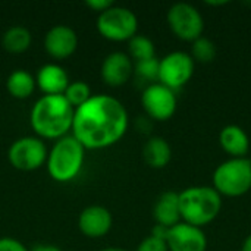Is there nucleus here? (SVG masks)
Returning a JSON list of instances; mask_svg holds the SVG:
<instances>
[{
	"instance_id": "f257e3e1",
	"label": "nucleus",
	"mask_w": 251,
	"mask_h": 251,
	"mask_svg": "<svg viewBox=\"0 0 251 251\" xmlns=\"http://www.w3.org/2000/svg\"><path fill=\"white\" fill-rule=\"evenodd\" d=\"M129 125L125 106L107 94H94L75 109L72 135L85 150L107 149L122 140Z\"/></svg>"
},
{
	"instance_id": "20e7f679",
	"label": "nucleus",
	"mask_w": 251,
	"mask_h": 251,
	"mask_svg": "<svg viewBox=\"0 0 251 251\" xmlns=\"http://www.w3.org/2000/svg\"><path fill=\"white\" fill-rule=\"evenodd\" d=\"M85 159V149L74 135L59 138L47 156V171L51 179L65 184L78 176Z\"/></svg>"
},
{
	"instance_id": "9b49d317",
	"label": "nucleus",
	"mask_w": 251,
	"mask_h": 251,
	"mask_svg": "<svg viewBox=\"0 0 251 251\" xmlns=\"http://www.w3.org/2000/svg\"><path fill=\"white\" fill-rule=\"evenodd\" d=\"M166 246L169 251H206L207 237L201 228L179 222L169 228Z\"/></svg>"
},
{
	"instance_id": "cd10ccee",
	"label": "nucleus",
	"mask_w": 251,
	"mask_h": 251,
	"mask_svg": "<svg viewBox=\"0 0 251 251\" xmlns=\"http://www.w3.org/2000/svg\"><path fill=\"white\" fill-rule=\"evenodd\" d=\"M168 231H169V228H166V226H162V225H157V224H156V225L153 226V229H151V237L166 241Z\"/></svg>"
},
{
	"instance_id": "393cba45",
	"label": "nucleus",
	"mask_w": 251,
	"mask_h": 251,
	"mask_svg": "<svg viewBox=\"0 0 251 251\" xmlns=\"http://www.w3.org/2000/svg\"><path fill=\"white\" fill-rule=\"evenodd\" d=\"M137 251H169L168 250V246H166V241L163 240H159V238H154V237H147L144 238L140 246L137 247Z\"/></svg>"
},
{
	"instance_id": "2eb2a0df",
	"label": "nucleus",
	"mask_w": 251,
	"mask_h": 251,
	"mask_svg": "<svg viewBox=\"0 0 251 251\" xmlns=\"http://www.w3.org/2000/svg\"><path fill=\"white\" fill-rule=\"evenodd\" d=\"M35 82L44 96H63L71 84L66 71L57 63H47L41 66L37 72Z\"/></svg>"
},
{
	"instance_id": "412c9836",
	"label": "nucleus",
	"mask_w": 251,
	"mask_h": 251,
	"mask_svg": "<svg viewBox=\"0 0 251 251\" xmlns=\"http://www.w3.org/2000/svg\"><path fill=\"white\" fill-rule=\"evenodd\" d=\"M154 54H156L154 43L149 37L137 34L128 41V56L132 59V62L153 59L156 57Z\"/></svg>"
},
{
	"instance_id": "aec40b11",
	"label": "nucleus",
	"mask_w": 251,
	"mask_h": 251,
	"mask_svg": "<svg viewBox=\"0 0 251 251\" xmlns=\"http://www.w3.org/2000/svg\"><path fill=\"white\" fill-rule=\"evenodd\" d=\"M31 41H32L31 32L25 26H21V25L10 26L9 29L4 31L1 37L3 49L12 54H21L26 51L31 46Z\"/></svg>"
},
{
	"instance_id": "ddd939ff",
	"label": "nucleus",
	"mask_w": 251,
	"mask_h": 251,
	"mask_svg": "<svg viewBox=\"0 0 251 251\" xmlns=\"http://www.w3.org/2000/svg\"><path fill=\"white\" fill-rule=\"evenodd\" d=\"M134 75V62L124 51L107 54L100 68L101 81L109 87H122Z\"/></svg>"
},
{
	"instance_id": "7c9ffc66",
	"label": "nucleus",
	"mask_w": 251,
	"mask_h": 251,
	"mask_svg": "<svg viewBox=\"0 0 251 251\" xmlns=\"http://www.w3.org/2000/svg\"><path fill=\"white\" fill-rule=\"evenodd\" d=\"M206 4H209V6H224V4H228V1H206Z\"/></svg>"
},
{
	"instance_id": "f8f14e48",
	"label": "nucleus",
	"mask_w": 251,
	"mask_h": 251,
	"mask_svg": "<svg viewBox=\"0 0 251 251\" xmlns=\"http://www.w3.org/2000/svg\"><path fill=\"white\" fill-rule=\"evenodd\" d=\"M78 47V35L68 25L51 26L44 37V50L47 54L57 60L71 57Z\"/></svg>"
},
{
	"instance_id": "9d476101",
	"label": "nucleus",
	"mask_w": 251,
	"mask_h": 251,
	"mask_svg": "<svg viewBox=\"0 0 251 251\" xmlns=\"http://www.w3.org/2000/svg\"><path fill=\"white\" fill-rule=\"evenodd\" d=\"M141 106L150 119L165 122L175 115L178 100L175 91L160 82H154L144 88L141 94Z\"/></svg>"
},
{
	"instance_id": "a211bd4d",
	"label": "nucleus",
	"mask_w": 251,
	"mask_h": 251,
	"mask_svg": "<svg viewBox=\"0 0 251 251\" xmlns=\"http://www.w3.org/2000/svg\"><path fill=\"white\" fill-rule=\"evenodd\" d=\"M143 159L153 169H163L172 159V149L162 137H151L143 147Z\"/></svg>"
},
{
	"instance_id": "423d86ee",
	"label": "nucleus",
	"mask_w": 251,
	"mask_h": 251,
	"mask_svg": "<svg viewBox=\"0 0 251 251\" xmlns=\"http://www.w3.org/2000/svg\"><path fill=\"white\" fill-rule=\"evenodd\" d=\"M97 31L103 38L109 41H129L132 37L137 35L138 18L131 9L113 4L99 15Z\"/></svg>"
},
{
	"instance_id": "1a4fd4ad",
	"label": "nucleus",
	"mask_w": 251,
	"mask_h": 251,
	"mask_svg": "<svg viewBox=\"0 0 251 251\" xmlns=\"http://www.w3.org/2000/svg\"><path fill=\"white\" fill-rule=\"evenodd\" d=\"M194 65L190 53L172 51L159 60V82L172 91L179 90L193 78Z\"/></svg>"
},
{
	"instance_id": "f03ea898",
	"label": "nucleus",
	"mask_w": 251,
	"mask_h": 251,
	"mask_svg": "<svg viewBox=\"0 0 251 251\" xmlns=\"http://www.w3.org/2000/svg\"><path fill=\"white\" fill-rule=\"evenodd\" d=\"M75 109L63 96L40 97L29 113V124L38 138L59 140L72 129Z\"/></svg>"
},
{
	"instance_id": "f3484780",
	"label": "nucleus",
	"mask_w": 251,
	"mask_h": 251,
	"mask_svg": "<svg viewBox=\"0 0 251 251\" xmlns=\"http://www.w3.org/2000/svg\"><path fill=\"white\" fill-rule=\"evenodd\" d=\"M219 144L222 150L231 157H247L250 150V138L247 132L238 125H226L219 134Z\"/></svg>"
},
{
	"instance_id": "a878e982",
	"label": "nucleus",
	"mask_w": 251,
	"mask_h": 251,
	"mask_svg": "<svg viewBox=\"0 0 251 251\" xmlns=\"http://www.w3.org/2000/svg\"><path fill=\"white\" fill-rule=\"evenodd\" d=\"M0 251H28L26 247L18 241V240H13V238H9V237H3L0 238Z\"/></svg>"
},
{
	"instance_id": "c85d7f7f",
	"label": "nucleus",
	"mask_w": 251,
	"mask_h": 251,
	"mask_svg": "<svg viewBox=\"0 0 251 251\" xmlns=\"http://www.w3.org/2000/svg\"><path fill=\"white\" fill-rule=\"evenodd\" d=\"M32 251H62L59 247L56 246H50V244H41V246H37Z\"/></svg>"
},
{
	"instance_id": "0eeeda50",
	"label": "nucleus",
	"mask_w": 251,
	"mask_h": 251,
	"mask_svg": "<svg viewBox=\"0 0 251 251\" xmlns=\"http://www.w3.org/2000/svg\"><path fill=\"white\" fill-rule=\"evenodd\" d=\"M172 34L187 43H194L204 32V19L197 7L190 3H175L166 15Z\"/></svg>"
},
{
	"instance_id": "7ed1b4c3",
	"label": "nucleus",
	"mask_w": 251,
	"mask_h": 251,
	"mask_svg": "<svg viewBox=\"0 0 251 251\" xmlns=\"http://www.w3.org/2000/svg\"><path fill=\"white\" fill-rule=\"evenodd\" d=\"M178 194L181 221L196 228L210 225L222 210V197L213 187H188Z\"/></svg>"
},
{
	"instance_id": "6ab92c4d",
	"label": "nucleus",
	"mask_w": 251,
	"mask_h": 251,
	"mask_svg": "<svg viewBox=\"0 0 251 251\" xmlns=\"http://www.w3.org/2000/svg\"><path fill=\"white\" fill-rule=\"evenodd\" d=\"M37 87L35 78L25 69L13 71L6 79V90L7 93L19 100L28 99L34 94Z\"/></svg>"
},
{
	"instance_id": "4468645a",
	"label": "nucleus",
	"mask_w": 251,
	"mask_h": 251,
	"mask_svg": "<svg viewBox=\"0 0 251 251\" xmlns=\"http://www.w3.org/2000/svg\"><path fill=\"white\" fill-rule=\"evenodd\" d=\"M113 225V218L109 209L103 206H88L78 218L79 231L88 238L104 237Z\"/></svg>"
},
{
	"instance_id": "4be33fe9",
	"label": "nucleus",
	"mask_w": 251,
	"mask_h": 251,
	"mask_svg": "<svg viewBox=\"0 0 251 251\" xmlns=\"http://www.w3.org/2000/svg\"><path fill=\"white\" fill-rule=\"evenodd\" d=\"M218 54V47L216 44L207 38V37H200L194 43H191V51L190 56L191 59L199 63H210L216 59Z\"/></svg>"
},
{
	"instance_id": "dca6fc26",
	"label": "nucleus",
	"mask_w": 251,
	"mask_h": 251,
	"mask_svg": "<svg viewBox=\"0 0 251 251\" xmlns=\"http://www.w3.org/2000/svg\"><path fill=\"white\" fill-rule=\"evenodd\" d=\"M153 218L157 225L172 228L181 221L179 212V194L175 191H166L159 196L153 207Z\"/></svg>"
},
{
	"instance_id": "b1692460",
	"label": "nucleus",
	"mask_w": 251,
	"mask_h": 251,
	"mask_svg": "<svg viewBox=\"0 0 251 251\" xmlns=\"http://www.w3.org/2000/svg\"><path fill=\"white\" fill-rule=\"evenodd\" d=\"M134 75L140 79L147 81L150 84L159 82V60L156 57L135 62L134 63Z\"/></svg>"
},
{
	"instance_id": "2f4dec72",
	"label": "nucleus",
	"mask_w": 251,
	"mask_h": 251,
	"mask_svg": "<svg viewBox=\"0 0 251 251\" xmlns=\"http://www.w3.org/2000/svg\"><path fill=\"white\" fill-rule=\"evenodd\" d=\"M100 251H128V250H124V249H121V247H106V249H103V250Z\"/></svg>"
},
{
	"instance_id": "5701e85b",
	"label": "nucleus",
	"mask_w": 251,
	"mask_h": 251,
	"mask_svg": "<svg viewBox=\"0 0 251 251\" xmlns=\"http://www.w3.org/2000/svg\"><path fill=\"white\" fill-rule=\"evenodd\" d=\"M63 97L68 100V103L76 109L79 106H82L84 103H87L93 94H91V88L87 82L84 81H74L68 85L66 91L63 93Z\"/></svg>"
},
{
	"instance_id": "bb28decb",
	"label": "nucleus",
	"mask_w": 251,
	"mask_h": 251,
	"mask_svg": "<svg viewBox=\"0 0 251 251\" xmlns=\"http://www.w3.org/2000/svg\"><path fill=\"white\" fill-rule=\"evenodd\" d=\"M85 4L93 10V12H97L99 15L104 10H107L109 7L113 6V1L112 0H87Z\"/></svg>"
},
{
	"instance_id": "39448f33",
	"label": "nucleus",
	"mask_w": 251,
	"mask_h": 251,
	"mask_svg": "<svg viewBox=\"0 0 251 251\" xmlns=\"http://www.w3.org/2000/svg\"><path fill=\"white\" fill-rule=\"evenodd\" d=\"M212 182L221 197L237 199L247 194L251 190V160L249 157H229L215 169Z\"/></svg>"
},
{
	"instance_id": "6e6552de",
	"label": "nucleus",
	"mask_w": 251,
	"mask_h": 251,
	"mask_svg": "<svg viewBox=\"0 0 251 251\" xmlns=\"http://www.w3.org/2000/svg\"><path fill=\"white\" fill-rule=\"evenodd\" d=\"M47 147L38 137H22L13 141L7 150L9 163L24 172L40 169L47 162Z\"/></svg>"
},
{
	"instance_id": "c756f323",
	"label": "nucleus",
	"mask_w": 251,
	"mask_h": 251,
	"mask_svg": "<svg viewBox=\"0 0 251 251\" xmlns=\"http://www.w3.org/2000/svg\"><path fill=\"white\" fill-rule=\"evenodd\" d=\"M240 251H251V234L244 240V243H243L241 250Z\"/></svg>"
}]
</instances>
